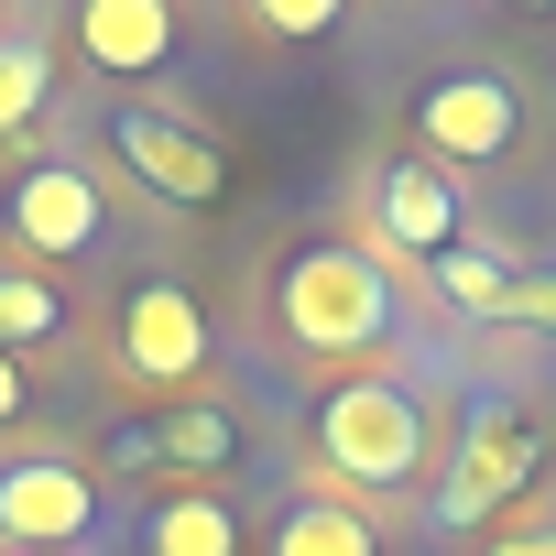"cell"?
<instances>
[{
    "mask_svg": "<svg viewBox=\"0 0 556 556\" xmlns=\"http://www.w3.org/2000/svg\"><path fill=\"white\" fill-rule=\"evenodd\" d=\"M273 317H285V339H295L306 361H361V350H382V339H393L404 295H393L382 251H361V240H317V251H295V262H285V285H273Z\"/></svg>",
    "mask_w": 556,
    "mask_h": 556,
    "instance_id": "6da1fadb",
    "label": "cell"
},
{
    "mask_svg": "<svg viewBox=\"0 0 556 556\" xmlns=\"http://www.w3.org/2000/svg\"><path fill=\"white\" fill-rule=\"evenodd\" d=\"M317 458H328L350 491H404V480H426L437 426H426V404H415L404 382H339V393L317 404Z\"/></svg>",
    "mask_w": 556,
    "mask_h": 556,
    "instance_id": "7a4b0ae2",
    "label": "cell"
},
{
    "mask_svg": "<svg viewBox=\"0 0 556 556\" xmlns=\"http://www.w3.org/2000/svg\"><path fill=\"white\" fill-rule=\"evenodd\" d=\"M415 142H426L437 175H447V164H502V153L523 142V88L491 77V66H458V77H437V88L415 99Z\"/></svg>",
    "mask_w": 556,
    "mask_h": 556,
    "instance_id": "3957f363",
    "label": "cell"
},
{
    "mask_svg": "<svg viewBox=\"0 0 556 556\" xmlns=\"http://www.w3.org/2000/svg\"><path fill=\"white\" fill-rule=\"evenodd\" d=\"M534 458H545V437L523 426V415H469V437H458V458H447V480H437V523L447 534H469V523H491L523 480H534Z\"/></svg>",
    "mask_w": 556,
    "mask_h": 556,
    "instance_id": "277c9868",
    "label": "cell"
},
{
    "mask_svg": "<svg viewBox=\"0 0 556 556\" xmlns=\"http://www.w3.org/2000/svg\"><path fill=\"white\" fill-rule=\"evenodd\" d=\"M371 229H382V273L447 262V251H458V175H437L426 153L382 164V175H371Z\"/></svg>",
    "mask_w": 556,
    "mask_h": 556,
    "instance_id": "5b68a950",
    "label": "cell"
},
{
    "mask_svg": "<svg viewBox=\"0 0 556 556\" xmlns=\"http://www.w3.org/2000/svg\"><path fill=\"white\" fill-rule=\"evenodd\" d=\"M88 523H99V491H88L77 458H12L0 469V545L66 556V545H88Z\"/></svg>",
    "mask_w": 556,
    "mask_h": 556,
    "instance_id": "8992f818",
    "label": "cell"
},
{
    "mask_svg": "<svg viewBox=\"0 0 556 556\" xmlns=\"http://www.w3.org/2000/svg\"><path fill=\"white\" fill-rule=\"evenodd\" d=\"M207 306L186 295V285H131L121 295V371L131 382H164V393H186L197 371H207Z\"/></svg>",
    "mask_w": 556,
    "mask_h": 556,
    "instance_id": "52a82bcc",
    "label": "cell"
},
{
    "mask_svg": "<svg viewBox=\"0 0 556 556\" xmlns=\"http://www.w3.org/2000/svg\"><path fill=\"white\" fill-rule=\"evenodd\" d=\"M110 153H121L164 207H218V186H229L218 142L186 131V121H164V110H121V121H110Z\"/></svg>",
    "mask_w": 556,
    "mask_h": 556,
    "instance_id": "ba28073f",
    "label": "cell"
},
{
    "mask_svg": "<svg viewBox=\"0 0 556 556\" xmlns=\"http://www.w3.org/2000/svg\"><path fill=\"white\" fill-rule=\"evenodd\" d=\"M12 240L45 251V262H77V251L99 240V186H88L77 164H34V175L12 186Z\"/></svg>",
    "mask_w": 556,
    "mask_h": 556,
    "instance_id": "9c48e42d",
    "label": "cell"
},
{
    "mask_svg": "<svg viewBox=\"0 0 556 556\" xmlns=\"http://www.w3.org/2000/svg\"><path fill=\"white\" fill-rule=\"evenodd\" d=\"M77 55L99 77H153L175 55V12H164V0H88V12H77Z\"/></svg>",
    "mask_w": 556,
    "mask_h": 556,
    "instance_id": "30bf717a",
    "label": "cell"
},
{
    "mask_svg": "<svg viewBox=\"0 0 556 556\" xmlns=\"http://www.w3.org/2000/svg\"><path fill=\"white\" fill-rule=\"evenodd\" d=\"M142 556H251V523L218 491H164L142 513Z\"/></svg>",
    "mask_w": 556,
    "mask_h": 556,
    "instance_id": "8fae6325",
    "label": "cell"
},
{
    "mask_svg": "<svg viewBox=\"0 0 556 556\" xmlns=\"http://www.w3.org/2000/svg\"><path fill=\"white\" fill-rule=\"evenodd\" d=\"M121 458H164V469H229V458H240V415H218V404H175L164 426L121 437Z\"/></svg>",
    "mask_w": 556,
    "mask_h": 556,
    "instance_id": "7c38bea8",
    "label": "cell"
},
{
    "mask_svg": "<svg viewBox=\"0 0 556 556\" xmlns=\"http://www.w3.org/2000/svg\"><path fill=\"white\" fill-rule=\"evenodd\" d=\"M273 556H382V523H361L350 502H295L273 523Z\"/></svg>",
    "mask_w": 556,
    "mask_h": 556,
    "instance_id": "4fadbf2b",
    "label": "cell"
},
{
    "mask_svg": "<svg viewBox=\"0 0 556 556\" xmlns=\"http://www.w3.org/2000/svg\"><path fill=\"white\" fill-rule=\"evenodd\" d=\"M513 273H523L513 251H480V240H458V251L437 262V295H447V306H469V317H502V306H513Z\"/></svg>",
    "mask_w": 556,
    "mask_h": 556,
    "instance_id": "5bb4252c",
    "label": "cell"
},
{
    "mask_svg": "<svg viewBox=\"0 0 556 556\" xmlns=\"http://www.w3.org/2000/svg\"><path fill=\"white\" fill-rule=\"evenodd\" d=\"M66 328V295L45 285V273H0V361H23Z\"/></svg>",
    "mask_w": 556,
    "mask_h": 556,
    "instance_id": "9a60e30c",
    "label": "cell"
},
{
    "mask_svg": "<svg viewBox=\"0 0 556 556\" xmlns=\"http://www.w3.org/2000/svg\"><path fill=\"white\" fill-rule=\"evenodd\" d=\"M45 88H55V55L34 34H0V131H23L45 110Z\"/></svg>",
    "mask_w": 556,
    "mask_h": 556,
    "instance_id": "2e32d148",
    "label": "cell"
},
{
    "mask_svg": "<svg viewBox=\"0 0 556 556\" xmlns=\"http://www.w3.org/2000/svg\"><path fill=\"white\" fill-rule=\"evenodd\" d=\"M502 328H545V339H556V273H513V306H502Z\"/></svg>",
    "mask_w": 556,
    "mask_h": 556,
    "instance_id": "e0dca14e",
    "label": "cell"
},
{
    "mask_svg": "<svg viewBox=\"0 0 556 556\" xmlns=\"http://www.w3.org/2000/svg\"><path fill=\"white\" fill-rule=\"evenodd\" d=\"M262 23H273V34H328L339 12H328V0H262Z\"/></svg>",
    "mask_w": 556,
    "mask_h": 556,
    "instance_id": "ac0fdd59",
    "label": "cell"
},
{
    "mask_svg": "<svg viewBox=\"0 0 556 556\" xmlns=\"http://www.w3.org/2000/svg\"><path fill=\"white\" fill-rule=\"evenodd\" d=\"M491 556H556V523H523V534H502Z\"/></svg>",
    "mask_w": 556,
    "mask_h": 556,
    "instance_id": "d6986e66",
    "label": "cell"
},
{
    "mask_svg": "<svg viewBox=\"0 0 556 556\" xmlns=\"http://www.w3.org/2000/svg\"><path fill=\"white\" fill-rule=\"evenodd\" d=\"M23 415V361H0V426Z\"/></svg>",
    "mask_w": 556,
    "mask_h": 556,
    "instance_id": "ffe728a7",
    "label": "cell"
},
{
    "mask_svg": "<svg viewBox=\"0 0 556 556\" xmlns=\"http://www.w3.org/2000/svg\"><path fill=\"white\" fill-rule=\"evenodd\" d=\"M66 556H88V545H66Z\"/></svg>",
    "mask_w": 556,
    "mask_h": 556,
    "instance_id": "44dd1931",
    "label": "cell"
}]
</instances>
